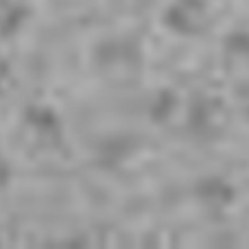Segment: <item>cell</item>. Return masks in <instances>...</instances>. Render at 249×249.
Masks as SVG:
<instances>
[{
	"mask_svg": "<svg viewBox=\"0 0 249 249\" xmlns=\"http://www.w3.org/2000/svg\"><path fill=\"white\" fill-rule=\"evenodd\" d=\"M206 0H171L162 11V24L179 37H195L206 29Z\"/></svg>",
	"mask_w": 249,
	"mask_h": 249,
	"instance_id": "cell-1",
	"label": "cell"
},
{
	"mask_svg": "<svg viewBox=\"0 0 249 249\" xmlns=\"http://www.w3.org/2000/svg\"><path fill=\"white\" fill-rule=\"evenodd\" d=\"M22 124L24 129L44 144L57 146L64 140V123L55 107L46 103H31L22 112Z\"/></svg>",
	"mask_w": 249,
	"mask_h": 249,
	"instance_id": "cell-2",
	"label": "cell"
},
{
	"mask_svg": "<svg viewBox=\"0 0 249 249\" xmlns=\"http://www.w3.org/2000/svg\"><path fill=\"white\" fill-rule=\"evenodd\" d=\"M142 57L144 51L131 37H109L94 46V61L101 68H136Z\"/></svg>",
	"mask_w": 249,
	"mask_h": 249,
	"instance_id": "cell-3",
	"label": "cell"
},
{
	"mask_svg": "<svg viewBox=\"0 0 249 249\" xmlns=\"http://www.w3.org/2000/svg\"><path fill=\"white\" fill-rule=\"evenodd\" d=\"M193 195L206 210L225 212L236 199V188L223 175H203L193 186Z\"/></svg>",
	"mask_w": 249,
	"mask_h": 249,
	"instance_id": "cell-4",
	"label": "cell"
},
{
	"mask_svg": "<svg viewBox=\"0 0 249 249\" xmlns=\"http://www.w3.org/2000/svg\"><path fill=\"white\" fill-rule=\"evenodd\" d=\"M216 118H219V101L210 96L199 94L197 99L190 101L186 109V127L195 136H208L216 127Z\"/></svg>",
	"mask_w": 249,
	"mask_h": 249,
	"instance_id": "cell-5",
	"label": "cell"
},
{
	"mask_svg": "<svg viewBox=\"0 0 249 249\" xmlns=\"http://www.w3.org/2000/svg\"><path fill=\"white\" fill-rule=\"evenodd\" d=\"M138 142L133 140L131 136H107L96 144V162L101 164L103 168H114L121 166L124 160H129L136 151Z\"/></svg>",
	"mask_w": 249,
	"mask_h": 249,
	"instance_id": "cell-6",
	"label": "cell"
},
{
	"mask_svg": "<svg viewBox=\"0 0 249 249\" xmlns=\"http://www.w3.org/2000/svg\"><path fill=\"white\" fill-rule=\"evenodd\" d=\"M31 11L20 0H2L0 2V37L13 39L29 20Z\"/></svg>",
	"mask_w": 249,
	"mask_h": 249,
	"instance_id": "cell-7",
	"label": "cell"
},
{
	"mask_svg": "<svg viewBox=\"0 0 249 249\" xmlns=\"http://www.w3.org/2000/svg\"><path fill=\"white\" fill-rule=\"evenodd\" d=\"M177 107H179V96L175 94V90L171 88H162L151 96L149 105H146V114H149V121L155 124L168 123L175 116Z\"/></svg>",
	"mask_w": 249,
	"mask_h": 249,
	"instance_id": "cell-8",
	"label": "cell"
},
{
	"mask_svg": "<svg viewBox=\"0 0 249 249\" xmlns=\"http://www.w3.org/2000/svg\"><path fill=\"white\" fill-rule=\"evenodd\" d=\"M223 51L236 61H249V31H232L223 39Z\"/></svg>",
	"mask_w": 249,
	"mask_h": 249,
	"instance_id": "cell-9",
	"label": "cell"
},
{
	"mask_svg": "<svg viewBox=\"0 0 249 249\" xmlns=\"http://www.w3.org/2000/svg\"><path fill=\"white\" fill-rule=\"evenodd\" d=\"M11 181V166H9L7 158L0 153V190H4Z\"/></svg>",
	"mask_w": 249,
	"mask_h": 249,
	"instance_id": "cell-10",
	"label": "cell"
},
{
	"mask_svg": "<svg viewBox=\"0 0 249 249\" xmlns=\"http://www.w3.org/2000/svg\"><path fill=\"white\" fill-rule=\"evenodd\" d=\"M9 64L4 59H0V94L4 92V86H7V79H9Z\"/></svg>",
	"mask_w": 249,
	"mask_h": 249,
	"instance_id": "cell-11",
	"label": "cell"
}]
</instances>
